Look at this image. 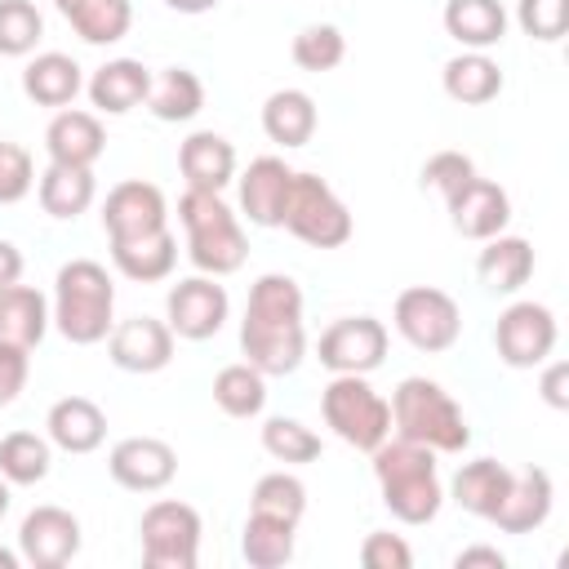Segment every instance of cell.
Masks as SVG:
<instances>
[{
	"instance_id": "6da1fadb",
	"label": "cell",
	"mask_w": 569,
	"mask_h": 569,
	"mask_svg": "<svg viewBox=\"0 0 569 569\" xmlns=\"http://www.w3.org/2000/svg\"><path fill=\"white\" fill-rule=\"evenodd\" d=\"M302 284L284 271H262L249 284L244 320H240V351L262 378H284L307 356V325H302Z\"/></svg>"
},
{
	"instance_id": "7a4b0ae2",
	"label": "cell",
	"mask_w": 569,
	"mask_h": 569,
	"mask_svg": "<svg viewBox=\"0 0 569 569\" xmlns=\"http://www.w3.org/2000/svg\"><path fill=\"white\" fill-rule=\"evenodd\" d=\"M373 480L382 493V507L391 511V520L400 525H431L445 507V485L436 471V453L427 445L387 436L373 453Z\"/></svg>"
},
{
	"instance_id": "3957f363",
	"label": "cell",
	"mask_w": 569,
	"mask_h": 569,
	"mask_svg": "<svg viewBox=\"0 0 569 569\" xmlns=\"http://www.w3.org/2000/svg\"><path fill=\"white\" fill-rule=\"evenodd\" d=\"M53 329L71 347H93L107 342L116 325V284L111 271L93 258H71L53 276V298H49Z\"/></svg>"
},
{
	"instance_id": "277c9868",
	"label": "cell",
	"mask_w": 569,
	"mask_h": 569,
	"mask_svg": "<svg viewBox=\"0 0 569 569\" xmlns=\"http://www.w3.org/2000/svg\"><path fill=\"white\" fill-rule=\"evenodd\" d=\"M178 222L187 236V258L204 276H236L249 258V236L240 227V213L222 200V191H196L187 187L178 196Z\"/></svg>"
},
{
	"instance_id": "5b68a950",
	"label": "cell",
	"mask_w": 569,
	"mask_h": 569,
	"mask_svg": "<svg viewBox=\"0 0 569 569\" xmlns=\"http://www.w3.org/2000/svg\"><path fill=\"white\" fill-rule=\"evenodd\" d=\"M387 405H391V431L400 440L427 445L431 453H462L471 445L462 405L436 378H422V373L400 378Z\"/></svg>"
},
{
	"instance_id": "8992f818",
	"label": "cell",
	"mask_w": 569,
	"mask_h": 569,
	"mask_svg": "<svg viewBox=\"0 0 569 569\" xmlns=\"http://www.w3.org/2000/svg\"><path fill=\"white\" fill-rule=\"evenodd\" d=\"M320 418L342 445L360 453H373L391 436V405L373 391L369 373H333L320 391Z\"/></svg>"
},
{
	"instance_id": "52a82bcc",
	"label": "cell",
	"mask_w": 569,
	"mask_h": 569,
	"mask_svg": "<svg viewBox=\"0 0 569 569\" xmlns=\"http://www.w3.org/2000/svg\"><path fill=\"white\" fill-rule=\"evenodd\" d=\"M280 227L311 244V249H342L356 231L351 222V209L342 204V196L320 178V173H298L293 169V182H289V200H284V218Z\"/></svg>"
},
{
	"instance_id": "ba28073f",
	"label": "cell",
	"mask_w": 569,
	"mask_h": 569,
	"mask_svg": "<svg viewBox=\"0 0 569 569\" xmlns=\"http://www.w3.org/2000/svg\"><path fill=\"white\" fill-rule=\"evenodd\" d=\"M200 511L178 498H156L138 520L147 569H196L200 565Z\"/></svg>"
},
{
	"instance_id": "9c48e42d",
	"label": "cell",
	"mask_w": 569,
	"mask_h": 569,
	"mask_svg": "<svg viewBox=\"0 0 569 569\" xmlns=\"http://www.w3.org/2000/svg\"><path fill=\"white\" fill-rule=\"evenodd\" d=\"M391 325L396 333L413 347V351H427V356H440L458 342L462 333V307L453 302V293L436 289V284H409L396 293V307H391Z\"/></svg>"
},
{
	"instance_id": "30bf717a",
	"label": "cell",
	"mask_w": 569,
	"mask_h": 569,
	"mask_svg": "<svg viewBox=\"0 0 569 569\" xmlns=\"http://www.w3.org/2000/svg\"><path fill=\"white\" fill-rule=\"evenodd\" d=\"M556 338H560L556 311L547 302H533V298L502 307V316L493 325V351L507 369H538L542 360H551Z\"/></svg>"
},
{
	"instance_id": "8fae6325",
	"label": "cell",
	"mask_w": 569,
	"mask_h": 569,
	"mask_svg": "<svg viewBox=\"0 0 569 569\" xmlns=\"http://www.w3.org/2000/svg\"><path fill=\"white\" fill-rule=\"evenodd\" d=\"M231 316V298L227 284H218V276H187L164 293V325L173 329V338L182 342H204L213 338Z\"/></svg>"
},
{
	"instance_id": "7c38bea8",
	"label": "cell",
	"mask_w": 569,
	"mask_h": 569,
	"mask_svg": "<svg viewBox=\"0 0 569 569\" xmlns=\"http://www.w3.org/2000/svg\"><path fill=\"white\" fill-rule=\"evenodd\" d=\"M387 347H391V333L378 316H342L320 333L316 360L329 373H373L387 360Z\"/></svg>"
},
{
	"instance_id": "4fadbf2b",
	"label": "cell",
	"mask_w": 569,
	"mask_h": 569,
	"mask_svg": "<svg viewBox=\"0 0 569 569\" xmlns=\"http://www.w3.org/2000/svg\"><path fill=\"white\" fill-rule=\"evenodd\" d=\"M80 542H84V529L80 520L67 511V507H31L18 525V556L22 565L31 569H62L80 556Z\"/></svg>"
},
{
	"instance_id": "5bb4252c",
	"label": "cell",
	"mask_w": 569,
	"mask_h": 569,
	"mask_svg": "<svg viewBox=\"0 0 569 569\" xmlns=\"http://www.w3.org/2000/svg\"><path fill=\"white\" fill-rule=\"evenodd\" d=\"M169 227V200L156 182H142V178H129V182H116L102 200V231H107V244L116 240H138V236H156Z\"/></svg>"
},
{
	"instance_id": "9a60e30c",
	"label": "cell",
	"mask_w": 569,
	"mask_h": 569,
	"mask_svg": "<svg viewBox=\"0 0 569 569\" xmlns=\"http://www.w3.org/2000/svg\"><path fill=\"white\" fill-rule=\"evenodd\" d=\"M107 471L129 493H160L178 476V453L160 436H124L107 453Z\"/></svg>"
},
{
	"instance_id": "2e32d148",
	"label": "cell",
	"mask_w": 569,
	"mask_h": 569,
	"mask_svg": "<svg viewBox=\"0 0 569 569\" xmlns=\"http://www.w3.org/2000/svg\"><path fill=\"white\" fill-rule=\"evenodd\" d=\"M173 329L156 316H129L116 320L107 333V356L124 373H160L173 360Z\"/></svg>"
},
{
	"instance_id": "e0dca14e",
	"label": "cell",
	"mask_w": 569,
	"mask_h": 569,
	"mask_svg": "<svg viewBox=\"0 0 569 569\" xmlns=\"http://www.w3.org/2000/svg\"><path fill=\"white\" fill-rule=\"evenodd\" d=\"M445 209H449V227L462 236V240H489V236H498V231H507V222H511V196L498 187V182H489V178H467L449 200H445Z\"/></svg>"
},
{
	"instance_id": "ac0fdd59",
	"label": "cell",
	"mask_w": 569,
	"mask_h": 569,
	"mask_svg": "<svg viewBox=\"0 0 569 569\" xmlns=\"http://www.w3.org/2000/svg\"><path fill=\"white\" fill-rule=\"evenodd\" d=\"M289 182H293V169L280 156L249 160V169L236 173L240 218H249V227H280L284 200H289Z\"/></svg>"
},
{
	"instance_id": "d6986e66",
	"label": "cell",
	"mask_w": 569,
	"mask_h": 569,
	"mask_svg": "<svg viewBox=\"0 0 569 569\" xmlns=\"http://www.w3.org/2000/svg\"><path fill=\"white\" fill-rule=\"evenodd\" d=\"M44 151L53 164H76V169H93L107 151V129L98 111H80V107H62L53 111L49 129H44Z\"/></svg>"
},
{
	"instance_id": "ffe728a7",
	"label": "cell",
	"mask_w": 569,
	"mask_h": 569,
	"mask_svg": "<svg viewBox=\"0 0 569 569\" xmlns=\"http://www.w3.org/2000/svg\"><path fill=\"white\" fill-rule=\"evenodd\" d=\"M84 93L98 116H129L151 93V67H142L138 58H107L84 80Z\"/></svg>"
},
{
	"instance_id": "44dd1931",
	"label": "cell",
	"mask_w": 569,
	"mask_h": 569,
	"mask_svg": "<svg viewBox=\"0 0 569 569\" xmlns=\"http://www.w3.org/2000/svg\"><path fill=\"white\" fill-rule=\"evenodd\" d=\"M22 93L36 107L62 111V107H71L84 93V67L71 53H58V49L31 53L27 67H22Z\"/></svg>"
},
{
	"instance_id": "7402d4cb",
	"label": "cell",
	"mask_w": 569,
	"mask_h": 569,
	"mask_svg": "<svg viewBox=\"0 0 569 569\" xmlns=\"http://www.w3.org/2000/svg\"><path fill=\"white\" fill-rule=\"evenodd\" d=\"M551 507H556L551 471L525 467V471H516V480H511V489H507V498H502V507L493 511L489 525H498L502 533H533V529L547 525Z\"/></svg>"
},
{
	"instance_id": "603a6c76",
	"label": "cell",
	"mask_w": 569,
	"mask_h": 569,
	"mask_svg": "<svg viewBox=\"0 0 569 569\" xmlns=\"http://www.w3.org/2000/svg\"><path fill=\"white\" fill-rule=\"evenodd\" d=\"M178 169L196 191H227L236 182V147L213 129H196L178 142Z\"/></svg>"
},
{
	"instance_id": "cb8c5ba5",
	"label": "cell",
	"mask_w": 569,
	"mask_h": 569,
	"mask_svg": "<svg viewBox=\"0 0 569 569\" xmlns=\"http://www.w3.org/2000/svg\"><path fill=\"white\" fill-rule=\"evenodd\" d=\"M476 276H480V284H485L489 293H498V298L520 293V289L529 284V276H533V244H529L525 236H507V231L480 240Z\"/></svg>"
},
{
	"instance_id": "d4e9b609",
	"label": "cell",
	"mask_w": 569,
	"mask_h": 569,
	"mask_svg": "<svg viewBox=\"0 0 569 569\" xmlns=\"http://www.w3.org/2000/svg\"><path fill=\"white\" fill-rule=\"evenodd\" d=\"M44 436L62 453H93L107 440V413L89 396H62L44 413Z\"/></svg>"
},
{
	"instance_id": "484cf974",
	"label": "cell",
	"mask_w": 569,
	"mask_h": 569,
	"mask_svg": "<svg viewBox=\"0 0 569 569\" xmlns=\"http://www.w3.org/2000/svg\"><path fill=\"white\" fill-rule=\"evenodd\" d=\"M511 480H516V471H511L507 462H498V458H471V462H462V467L453 471L445 498L458 502V507H462L467 516H476V520H493V511L502 507Z\"/></svg>"
},
{
	"instance_id": "4316f807",
	"label": "cell",
	"mask_w": 569,
	"mask_h": 569,
	"mask_svg": "<svg viewBox=\"0 0 569 569\" xmlns=\"http://www.w3.org/2000/svg\"><path fill=\"white\" fill-rule=\"evenodd\" d=\"M316 124H320V111H316V98L307 89H276L267 93L262 102V133L284 147V151H298L316 138Z\"/></svg>"
},
{
	"instance_id": "83f0119b",
	"label": "cell",
	"mask_w": 569,
	"mask_h": 569,
	"mask_svg": "<svg viewBox=\"0 0 569 569\" xmlns=\"http://www.w3.org/2000/svg\"><path fill=\"white\" fill-rule=\"evenodd\" d=\"M440 22H445V36L458 40L462 49L489 53L493 44L507 40V22L511 18H507L502 0H445Z\"/></svg>"
},
{
	"instance_id": "f1b7e54d",
	"label": "cell",
	"mask_w": 569,
	"mask_h": 569,
	"mask_svg": "<svg viewBox=\"0 0 569 569\" xmlns=\"http://www.w3.org/2000/svg\"><path fill=\"white\" fill-rule=\"evenodd\" d=\"M111 267L133 280V284H160L173 276L178 267V236L164 227L156 236H138V240H116L111 244Z\"/></svg>"
},
{
	"instance_id": "f546056e",
	"label": "cell",
	"mask_w": 569,
	"mask_h": 569,
	"mask_svg": "<svg viewBox=\"0 0 569 569\" xmlns=\"http://www.w3.org/2000/svg\"><path fill=\"white\" fill-rule=\"evenodd\" d=\"M49 329H53V316H49V298L40 289H31L22 280L0 289V342L36 351Z\"/></svg>"
},
{
	"instance_id": "4dcf8cb0",
	"label": "cell",
	"mask_w": 569,
	"mask_h": 569,
	"mask_svg": "<svg viewBox=\"0 0 569 569\" xmlns=\"http://www.w3.org/2000/svg\"><path fill=\"white\" fill-rule=\"evenodd\" d=\"M36 196H40V209L58 222H76L80 213H89L93 196H98V182H93V169H76V164H44L40 182H36Z\"/></svg>"
},
{
	"instance_id": "1f68e13d",
	"label": "cell",
	"mask_w": 569,
	"mask_h": 569,
	"mask_svg": "<svg viewBox=\"0 0 569 569\" xmlns=\"http://www.w3.org/2000/svg\"><path fill=\"white\" fill-rule=\"evenodd\" d=\"M440 84H445V93H449L453 102H462V107H485V102H493V98L502 93V67H498L489 53H480V49H462V53H453V58L445 62Z\"/></svg>"
},
{
	"instance_id": "d6a6232c",
	"label": "cell",
	"mask_w": 569,
	"mask_h": 569,
	"mask_svg": "<svg viewBox=\"0 0 569 569\" xmlns=\"http://www.w3.org/2000/svg\"><path fill=\"white\" fill-rule=\"evenodd\" d=\"M53 9L67 18V27L84 44H116L133 27V4L129 0H53Z\"/></svg>"
},
{
	"instance_id": "836d02e7",
	"label": "cell",
	"mask_w": 569,
	"mask_h": 569,
	"mask_svg": "<svg viewBox=\"0 0 569 569\" xmlns=\"http://www.w3.org/2000/svg\"><path fill=\"white\" fill-rule=\"evenodd\" d=\"M142 107L160 124H187L204 111V84L191 67H164L160 76H151V93Z\"/></svg>"
},
{
	"instance_id": "e575fe53",
	"label": "cell",
	"mask_w": 569,
	"mask_h": 569,
	"mask_svg": "<svg viewBox=\"0 0 569 569\" xmlns=\"http://www.w3.org/2000/svg\"><path fill=\"white\" fill-rule=\"evenodd\" d=\"M293 547H298V525L249 511L240 529V556L249 569H284L293 560Z\"/></svg>"
},
{
	"instance_id": "d590c367",
	"label": "cell",
	"mask_w": 569,
	"mask_h": 569,
	"mask_svg": "<svg viewBox=\"0 0 569 569\" xmlns=\"http://www.w3.org/2000/svg\"><path fill=\"white\" fill-rule=\"evenodd\" d=\"M213 405L227 413V418H258L267 409V378L249 365V360H236V365H222L213 373Z\"/></svg>"
},
{
	"instance_id": "8d00e7d4",
	"label": "cell",
	"mask_w": 569,
	"mask_h": 569,
	"mask_svg": "<svg viewBox=\"0 0 569 569\" xmlns=\"http://www.w3.org/2000/svg\"><path fill=\"white\" fill-rule=\"evenodd\" d=\"M53 467V445L49 436L36 431H9L0 436V476L9 485H40Z\"/></svg>"
},
{
	"instance_id": "74e56055",
	"label": "cell",
	"mask_w": 569,
	"mask_h": 569,
	"mask_svg": "<svg viewBox=\"0 0 569 569\" xmlns=\"http://www.w3.org/2000/svg\"><path fill=\"white\" fill-rule=\"evenodd\" d=\"M262 449H267L276 462H284V467H307V462L320 458L325 445H320V436H316L307 422L276 413V418L262 422Z\"/></svg>"
},
{
	"instance_id": "f35d334b",
	"label": "cell",
	"mask_w": 569,
	"mask_h": 569,
	"mask_svg": "<svg viewBox=\"0 0 569 569\" xmlns=\"http://www.w3.org/2000/svg\"><path fill=\"white\" fill-rule=\"evenodd\" d=\"M249 511L298 525L307 516V485L293 471H267V476H258V485L249 493Z\"/></svg>"
},
{
	"instance_id": "ab89813d",
	"label": "cell",
	"mask_w": 569,
	"mask_h": 569,
	"mask_svg": "<svg viewBox=\"0 0 569 569\" xmlns=\"http://www.w3.org/2000/svg\"><path fill=\"white\" fill-rule=\"evenodd\" d=\"M44 40V18L31 0H0V58H31Z\"/></svg>"
},
{
	"instance_id": "60d3db41",
	"label": "cell",
	"mask_w": 569,
	"mask_h": 569,
	"mask_svg": "<svg viewBox=\"0 0 569 569\" xmlns=\"http://www.w3.org/2000/svg\"><path fill=\"white\" fill-rule=\"evenodd\" d=\"M289 58L302 67V71H333L342 58H347V36L333 27V22H311L293 36L289 44Z\"/></svg>"
},
{
	"instance_id": "b9f144b4",
	"label": "cell",
	"mask_w": 569,
	"mask_h": 569,
	"mask_svg": "<svg viewBox=\"0 0 569 569\" xmlns=\"http://www.w3.org/2000/svg\"><path fill=\"white\" fill-rule=\"evenodd\" d=\"M516 27L538 44H556L569 31V0H516Z\"/></svg>"
},
{
	"instance_id": "7bdbcfd3",
	"label": "cell",
	"mask_w": 569,
	"mask_h": 569,
	"mask_svg": "<svg viewBox=\"0 0 569 569\" xmlns=\"http://www.w3.org/2000/svg\"><path fill=\"white\" fill-rule=\"evenodd\" d=\"M467 178H476V160L467 151H436L422 164V187L436 191L440 200H449Z\"/></svg>"
},
{
	"instance_id": "ee69618b",
	"label": "cell",
	"mask_w": 569,
	"mask_h": 569,
	"mask_svg": "<svg viewBox=\"0 0 569 569\" xmlns=\"http://www.w3.org/2000/svg\"><path fill=\"white\" fill-rule=\"evenodd\" d=\"M36 187L31 151L18 142H0V204H18Z\"/></svg>"
},
{
	"instance_id": "f6af8a7d",
	"label": "cell",
	"mask_w": 569,
	"mask_h": 569,
	"mask_svg": "<svg viewBox=\"0 0 569 569\" xmlns=\"http://www.w3.org/2000/svg\"><path fill=\"white\" fill-rule=\"evenodd\" d=\"M360 565L365 569H413V547L391 529H373L360 542Z\"/></svg>"
},
{
	"instance_id": "bcb514c9",
	"label": "cell",
	"mask_w": 569,
	"mask_h": 569,
	"mask_svg": "<svg viewBox=\"0 0 569 569\" xmlns=\"http://www.w3.org/2000/svg\"><path fill=\"white\" fill-rule=\"evenodd\" d=\"M27 378H31V351L13 347V342H0V409L22 396Z\"/></svg>"
},
{
	"instance_id": "7dc6e473",
	"label": "cell",
	"mask_w": 569,
	"mask_h": 569,
	"mask_svg": "<svg viewBox=\"0 0 569 569\" xmlns=\"http://www.w3.org/2000/svg\"><path fill=\"white\" fill-rule=\"evenodd\" d=\"M538 369H542V373H538V396H542V405L556 409V413H565V409H569V365H565V360H542Z\"/></svg>"
},
{
	"instance_id": "c3c4849f",
	"label": "cell",
	"mask_w": 569,
	"mask_h": 569,
	"mask_svg": "<svg viewBox=\"0 0 569 569\" xmlns=\"http://www.w3.org/2000/svg\"><path fill=\"white\" fill-rule=\"evenodd\" d=\"M453 569H507V556L489 542H476V547H462L453 556Z\"/></svg>"
},
{
	"instance_id": "681fc988",
	"label": "cell",
	"mask_w": 569,
	"mask_h": 569,
	"mask_svg": "<svg viewBox=\"0 0 569 569\" xmlns=\"http://www.w3.org/2000/svg\"><path fill=\"white\" fill-rule=\"evenodd\" d=\"M22 280V249L13 240H0V289Z\"/></svg>"
},
{
	"instance_id": "f907efd6",
	"label": "cell",
	"mask_w": 569,
	"mask_h": 569,
	"mask_svg": "<svg viewBox=\"0 0 569 569\" xmlns=\"http://www.w3.org/2000/svg\"><path fill=\"white\" fill-rule=\"evenodd\" d=\"M173 13H187V18H196V13H209V9H218L222 0H164Z\"/></svg>"
},
{
	"instance_id": "816d5d0a",
	"label": "cell",
	"mask_w": 569,
	"mask_h": 569,
	"mask_svg": "<svg viewBox=\"0 0 569 569\" xmlns=\"http://www.w3.org/2000/svg\"><path fill=\"white\" fill-rule=\"evenodd\" d=\"M18 565H22L18 547H0V569H18Z\"/></svg>"
},
{
	"instance_id": "f5cc1de1",
	"label": "cell",
	"mask_w": 569,
	"mask_h": 569,
	"mask_svg": "<svg viewBox=\"0 0 569 569\" xmlns=\"http://www.w3.org/2000/svg\"><path fill=\"white\" fill-rule=\"evenodd\" d=\"M9 489H13V485H9L4 476H0V520L9 516V502H13V493H9Z\"/></svg>"
}]
</instances>
